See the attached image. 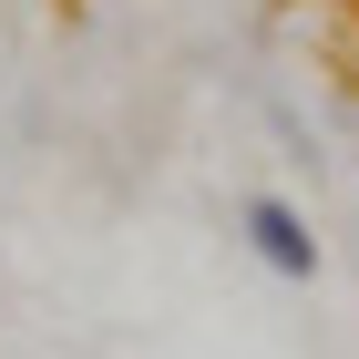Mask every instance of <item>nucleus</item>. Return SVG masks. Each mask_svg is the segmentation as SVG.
I'll list each match as a JSON object with an SVG mask.
<instances>
[{
  "mask_svg": "<svg viewBox=\"0 0 359 359\" xmlns=\"http://www.w3.org/2000/svg\"><path fill=\"white\" fill-rule=\"evenodd\" d=\"M236 226H247V247H257V267L267 277H287V287H308V277L329 267V247H318V226L287 205V195H247L236 205Z\"/></svg>",
  "mask_w": 359,
  "mask_h": 359,
  "instance_id": "1",
  "label": "nucleus"
}]
</instances>
